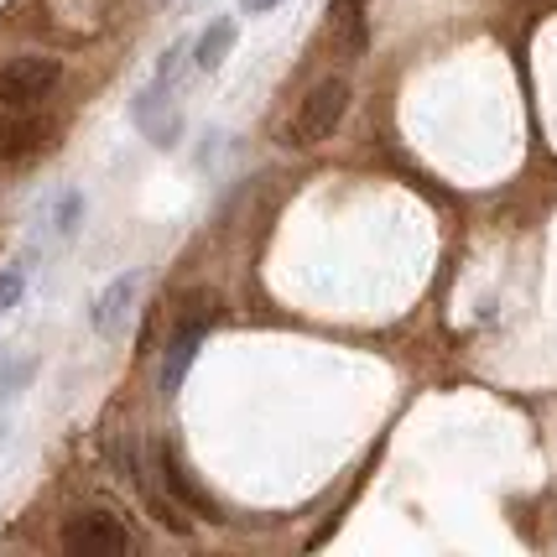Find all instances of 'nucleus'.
<instances>
[{"label":"nucleus","mask_w":557,"mask_h":557,"mask_svg":"<svg viewBox=\"0 0 557 557\" xmlns=\"http://www.w3.org/2000/svg\"><path fill=\"white\" fill-rule=\"evenodd\" d=\"M344 110H349V84H344V78H323L313 95L292 110V121L282 125V141L287 146L329 141V136H334V125L344 121Z\"/></svg>","instance_id":"f257e3e1"},{"label":"nucleus","mask_w":557,"mask_h":557,"mask_svg":"<svg viewBox=\"0 0 557 557\" xmlns=\"http://www.w3.org/2000/svg\"><path fill=\"white\" fill-rule=\"evenodd\" d=\"M58 58H42V52H26V58H11L5 69H0V104L5 110H32V104H42V99L58 89Z\"/></svg>","instance_id":"f03ea898"},{"label":"nucleus","mask_w":557,"mask_h":557,"mask_svg":"<svg viewBox=\"0 0 557 557\" xmlns=\"http://www.w3.org/2000/svg\"><path fill=\"white\" fill-rule=\"evenodd\" d=\"M63 547L78 557H110V553H131V532H125L115 516L104 510H84L63 527Z\"/></svg>","instance_id":"7ed1b4c3"},{"label":"nucleus","mask_w":557,"mask_h":557,"mask_svg":"<svg viewBox=\"0 0 557 557\" xmlns=\"http://www.w3.org/2000/svg\"><path fill=\"white\" fill-rule=\"evenodd\" d=\"M136 292H141V271H125V276H115V282L95 297L89 323H95L99 339H115V334H125V318H131V308H136Z\"/></svg>","instance_id":"20e7f679"},{"label":"nucleus","mask_w":557,"mask_h":557,"mask_svg":"<svg viewBox=\"0 0 557 557\" xmlns=\"http://www.w3.org/2000/svg\"><path fill=\"white\" fill-rule=\"evenodd\" d=\"M168 84H172V78H162V73H157L141 95H136V104H131L136 125H141V131L157 146H172V141H177V131H183V121H177V115L168 110Z\"/></svg>","instance_id":"39448f33"},{"label":"nucleus","mask_w":557,"mask_h":557,"mask_svg":"<svg viewBox=\"0 0 557 557\" xmlns=\"http://www.w3.org/2000/svg\"><path fill=\"white\" fill-rule=\"evenodd\" d=\"M157 469H162V485H168V495L177 500V506H188L194 516H203V521H219V506L194 485V474H188V469H183V459L172 454V443H162V448H157Z\"/></svg>","instance_id":"423d86ee"},{"label":"nucleus","mask_w":557,"mask_h":557,"mask_svg":"<svg viewBox=\"0 0 557 557\" xmlns=\"http://www.w3.org/2000/svg\"><path fill=\"white\" fill-rule=\"evenodd\" d=\"M48 141H52V125L37 121V115H11V121H0V162L37 157Z\"/></svg>","instance_id":"0eeeda50"},{"label":"nucleus","mask_w":557,"mask_h":557,"mask_svg":"<svg viewBox=\"0 0 557 557\" xmlns=\"http://www.w3.org/2000/svg\"><path fill=\"white\" fill-rule=\"evenodd\" d=\"M203 334H209V329H198V323H172L168 360H162V391H168V396H177V386H183V375H188V364H194Z\"/></svg>","instance_id":"6e6552de"},{"label":"nucleus","mask_w":557,"mask_h":557,"mask_svg":"<svg viewBox=\"0 0 557 557\" xmlns=\"http://www.w3.org/2000/svg\"><path fill=\"white\" fill-rule=\"evenodd\" d=\"M230 48H235V22H230V16H219V22L209 26L203 37H198V48H194V63H198V69H203V73H214L219 63L230 58Z\"/></svg>","instance_id":"1a4fd4ad"},{"label":"nucleus","mask_w":557,"mask_h":557,"mask_svg":"<svg viewBox=\"0 0 557 557\" xmlns=\"http://www.w3.org/2000/svg\"><path fill=\"white\" fill-rule=\"evenodd\" d=\"M334 16H339L349 52H364V0H334Z\"/></svg>","instance_id":"9d476101"},{"label":"nucleus","mask_w":557,"mask_h":557,"mask_svg":"<svg viewBox=\"0 0 557 557\" xmlns=\"http://www.w3.org/2000/svg\"><path fill=\"white\" fill-rule=\"evenodd\" d=\"M26 276H32V267H26V261H11V267L0 271V318H5L11 308H16V302H22Z\"/></svg>","instance_id":"9b49d317"},{"label":"nucleus","mask_w":557,"mask_h":557,"mask_svg":"<svg viewBox=\"0 0 557 557\" xmlns=\"http://www.w3.org/2000/svg\"><path fill=\"white\" fill-rule=\"evenodd\" d=\"M78 214H84V198H78V194H63V198H58V209H52L58 235H73V230H78Z\"/></svg>","instance_id":"f8f14e48"},{"label":"nucleus","mask_w":557,"mask_h":557,"mask_svg":"<svg viewBox=\"0 0 557 557\" xmlns=\"http://www.w3.org/2000/svg\"><path fill=\"white\" fill-rule=\"evenodd\" d=\"M32 375H37V364H32V360H16L11 370H0V401H11V396H16Z\"/></svg>","instance_id":"ddd939ff"},{"label":"nucleus","mask_w":557,"mask_h":557,"mask_svg":"<svg viewBox=\"0 0 557 557\" xmlns=\"http://www.w3.org/2000/svg\"><path fill=\"white\" fill-rule=\"evenodd\" d=\"M245 11H271V5H282V0H240Z\"/></svg>","instance_id":"4468645a"}]
</instances>
